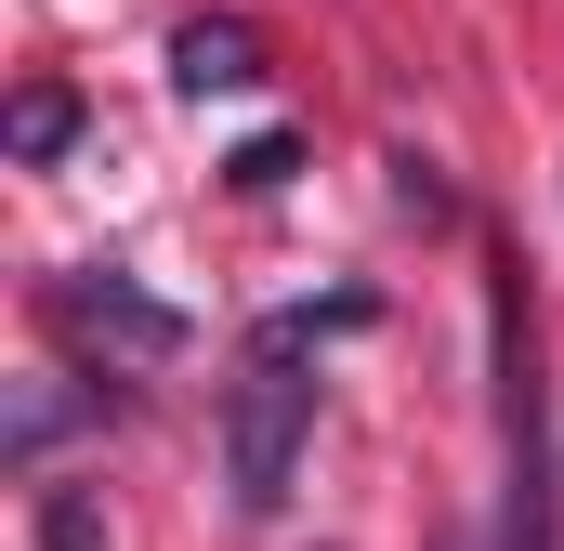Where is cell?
Listing matches in <instances>:
<instances>
[{
	"mask_svg": "<svg viewBox=\"0 0 564 551\" xmlns=\"http://www.w3.org/2000/svg\"><path fill=\"white\" fill-rule=\"evenodd\" d=\"M171 79H184L197 106H210V93H250V79H263V40H250L237 13H197V26L171 40Z\"/></svg>",
	"mask_w": 564,
	"mask_h": 551,
	"instance_id": "obj_4",
	"label": "cell"
},
{
	"mask_svg": "<svg viewBox=\"0 0 564 551\" xmlns=\"http://www.w3.org/2000/svg\"><path fill=\"white\" fill-rule=\"evenodd\" d=\"M302 433H315V315H263L237 381H224V499L263 526L302 473Z\"/></svg>",
	"mask_w": 564,
	"mask_h": 551,
	"instance_id": "obj_1",
	"label": "cell"
},
{
	"mask_svg": "<svg viewBox=\"0 0 564 551\" xmlns=\"http://www.w3.org/2000/svg\"><path fill=\"white\" fill-rule=\"evenodd\" d=\"M53 315L79 328V342H106V355H132V368H158V355H184V315L171 302H144L119 263H93V276H66L53 289Z\"/></svg>",
	"mask_w": 564,
	"mask_h": 551,
	"instance_id": "obj_3",
	"label": "cell"
},
{
	"mask_svg": "<svg viewBox=\"0 0 564 551\" xmlns=\"http://www.w3.org/2000/svg\"><path fill=\"white\" fill-rule=\"evenodd\" d=\"M26 539H40V551H106V512H93L79 486H40V512H26Z\"/></svg>",
	"mask_w": 564,
	"mask_h": 551,
	"instance_id": "obj_6",
	"label": "cell"
},
{
	"mask_svg": "<svg viewBox=\"0 0 564 551\" xmlns=\"http://www.w3.org/2000/svg\"><path fill=\"white\" fill-rule=\"evenodd\" d=\"M289 171H302V144H289V132H250V144H237V184H250V197H276Z\"/></svg>",
	"mask_w": 564,
	"mask_h": 551,
	"instance_id": "obj_8",
	"label": "cell"
},
{
	"mask_svg": "<svg viewBox=\"0 0 564 551\" xmlns=\"http://www.w3.org/2000/svg\"><path fill=\"white\" fill-rule=\"evenodd\" d=\"M486 355H499V446H512V486H499V551H564L552 381H539V328H525V276H512V263H499V315H486Z\"/></svg>",
	"mask_w": 564,
	"mask_h": 551,
	"instance_id": "obj_2",
	"label": "cell"
},
{
	"mask_svg": "<svg viewBox=\"0 0 564 551\" xmlns=\"http://www.w3.org/2000/svg\"><path fill=\"white\" fill-rule=\"evenodd\" d=\"M66 420H79V408H66V395H13V473H40Z\"/></svg>",
	"mask_w": 564,
	"mask_h": 551,
	"instance_id": "obj_7",
	"label": "cell"
},
{
	"mask_svg": "<svg viewBox=\"0 0 564 551\" xmlns=\"http://www.w3.org/2000/svg\"><path fill=\"white\" fill-rule=\"evenodd\" d=\"M66 144H79V93H53V79H40V93L13 106V158H66Z\"/></svg>",
	"mask_w": 564,
	"mask_h": 551,
	"instance_id": "obj_5",
	"label": "cell"
},
{
	"mask_svg": "<svg viewBox=\"0 0 564 551\" xmlns=\"http://www.w3.org/2000/svg\"><path fill=\"white\" fill-rule=\"evenodd\" d=\"M394 197H408V210L433 224V210H446V171H433V158H394Z\"/></svg>",
	"mask_w": 564,
	"mask_h": 551,
	"instance_id": "obj_9",
	"label": "cell"
}]
</instances>
